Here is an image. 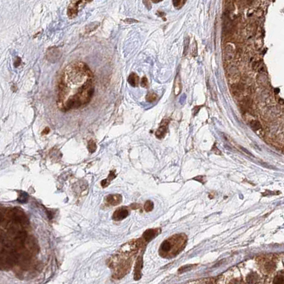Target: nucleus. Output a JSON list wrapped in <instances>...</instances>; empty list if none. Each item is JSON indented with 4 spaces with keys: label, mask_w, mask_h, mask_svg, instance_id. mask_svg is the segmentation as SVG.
Returning <instances> with one entry per match:
<instances>
[{
    "label": "nucleus",
    "mask_w": 284,
    "mask_h": 284,
    "mask_svg": "<svg viewBox=\"0 0 284 284\" xmlns=\"http://www.w3.org/2000/svg\"><path fill=\"white\" fill-rule=\"evenodd\" d=\"M142 268H143V257L140 256L137 259L135 270H134V279L135 281L140 280V278H141Z\"/></svg>",
    "instance_id": "nucleus-6"
},
{
    "label": "nucleus",
    "mask_w": 284,
    "mask_h": 284,
    "mask_svg": "<svg viewBox=\"0 0 284 284\" xmlns=\"http://www.w3.org/2000/svg\"><path fill=\"white\" fill-rule=\"evenodd\" d=\"M84 1H86V0H72L71 1V4L68 8V12H67L69 18H74L77 16L79 10V6Z\"/></svg>",
    "instance_id": "nucleus-3"
},
{
    "label": "nucleus",
    "mask_w": 284,
    "mask_h": 284,
    "mask_svg": "<svg viewBox=\"0 0 284 284\" xmlns=\"http://www.w3.org/2000/svg\"><path fill=\"white\" fill-rule=\"evenodd\" d=\"M184 52H183V55L186 56L187 53V51L189 49V39L188 37L185 38L184 41Z\"/></svg>",
    "instance_id": "nucleus-19"
},
{
    "label": "nucleus",
    "mask_w": 284,
    "mask_h": 284,
    "mask_svg": "<svg viewBox=\"0 0 284 284\" xmlns=\"http://www.w3.org/2000/svg\"><path fill=\"white\" fill-rule=\"evenodd\" d=\"M88 151L90 153L94 152L96 150V144H95V141L91 140L88 142Z\"/></svg>",
    "instance_id": "nucleus-15"
},
{
    "label": "nucleus",
    "mask_w": 284,
    "mask_h": 284,
    "mask_svg": "<svg viewBox=\"0 0 284 284\" xmlns=\"http://www.w3.org/2000/svg\"><path fill=\"white\" fill-rule=\"evenodd\" d=\"M154 208V204L152 201L148 200L147 201L144 205V209L146 212H151Z\"/></svg>",
    "instance_id": "nucleus-16"
},
{
    "label": "nucleus",
    "mask_w": 284,
    "mask_h": 284,
    "mask_svg": "<svg viewBox=\"0 0 284 284\" xmlns=\"http://www.w3.org/2000/svg\"><path fill=\"white\" fill-rule=\"evenodd\" d=\"M122 199L120 194H109L106 197V202L111 206H116L121 203Z\"/></svg>",
    "instance_id": "nucleus-5"
},
{
    "label": "nucleus",
    "mask_w": 284,
    "mask_h": 284,
    "mask_svg": "<svg viewBox=\"0 0 284 284\" xmlns=\"http://www.w3.org/2000/svg\"><path fill=\"white\" fill-rule=\"evenodd\" d=\"M141 86L143 88H147L148 86V81L146 77H143L141 80Z\"/></svg>",
    "instance_id": "nucleus-20"
},
{
    "label": "nucleus",
    "mask_w": 284,
    "mask_h": 284,
    "mask_svg": "<svg viewBox=\"0 0 284 284\" xmlns=\"http://www.w3.org/2000/svg\"><path fill=\"white\" fill-rule=\"evenodd\" d=\"M152 1H153V2H155V3H157V2H159V1H162V0H152Z\"/></svg>",
    "instance_id": "nucleus-25"
},
{
    "label": "nucleus",
    "mask_w": 284,
    "mask_h": 284,
    "mask_svg": "<svg viewBox=\"0 0 284 284\" xmlns=\"http://www.w3.org/2000/svg\"><path fill=\"white\" fill-rule=\"evenodd\" d=\"M17 60H16L15 63H14V66H15V67H18L20 65L21 62H22V61H21V58H19V57H17Z\"/></svg>",
    "instance_id": "nucleus-21"
},
{
    "label": "nucleus",
    "mask_w": 284,
    "mask_h": 284,
    "mask_svg": "<svg viewBox=\"0 0 284 284\" xmlns=\"http://www.w3.org/2000/svg\"><path fill=\"white\" fill-rule=\"evenodd\" d=\"M49 131H50V130H49V127H46L45 130H44V131L42 132V134H45V135H46V134L49 133Z\"/></svg>",
    "instance_id": "nucleus-24"
},
{
    "label": "nucleus",
    "mask_w": 284,
    "mask_h": 284,
    "mask_svg": "<svg viewBox=\"0 0 284 284\" xmlns=\"http://www.w3.org/2000/svg\"><path fill=\"white\" fill-rule=\"evenodd\" d=\"M129 215V211L126 207H122L117 209L113 214V219L115 221H121Z\"/></svg>",
    "instance_id": "nucleus-4"
},
{
    "label": "nucleus",
    "mask_w": 284,
    "mask_h": 284,
    "mask_svg": "<svg viewBox=\"0 0 284 284\" xmlns=\"http://www.w3.org/2000/svg\"><path fill=\"white\" fill-rule=\"evenodd\" d=\"M127 81H128L129 84H130V86H132V87H136L138 85L139 83V77L138 75L135 73H132L129 76L128 79H127Z\"/></svg>",
    "instance_id": "nucleus-11"
},
{
    "label": "nucleus",
    "mask_w": 284,
    "mask_h": 284,
    "mask_svg": "<svg viewBox=\"0 0 284 284\" xmlns=\"http://www.w3.org/2000/svg\"><path fill=\"white\" fill-rule=\"evenodd\" d=\"M186 239L184 234L175 235L171 238L166 239L159 247V255L165 258L175 257L184 248Z\"/></svg>",
    "instance_id": "nucleus-2"
},
{
    "label": "nucleus",
    "mask_w": 284,
    "mask_h": 284,
    "mask_svg": "<svg viewBox=\"0 0 284 284\" xmlns=\"http://www.w3.org/2000/svg\"><path fill=\"white\" fill-rule=\"evenodd\" d=\"M49 56H50V58H48V60H49V61H56L61 56L59 50L58 49H56V48H52L49 50H48L47 52L46 58Z\"/></svg>",
    "instance_id": "nucleus-8"
},
{
    "label": "nucleus",
    "mask_w": 284,
    "mask_h": 284,
    "mask_svg": "<svg viewBox=\"0 0 284 284\" xmlns=\"http://www.w3.org/2000/svg\"><path fill=\"white\" fill-rule=\"evenodd\" d=\"M256 0H246V4H248V5H251L252 4L255 2Z\"/></svg>",
    "instance_id": "nucleus-22"
},
{
    "label": "nucleus",
    "mask_w": 284,
    "mask_h": 284,
    "mask_svg": "<svg viewBox=\"0 0 284 284\" xmlns=\"http://www.w3.org/2000/svg\"><path fill=\"white\" fill-rule=\"evenodd\" d=\"M157 95L153 92H149L146 96L147 101L149 102V103H152V102L155 101V100H157Z\"/></svg>",
    "instance_id": "nucleus-14"
},
{
    "label": "nucleus",
    "mask_w": 284,
    "mask_h": 284,
    "mask_svg": "<svg viewBox=\"0 0 284 284\" xmlns=\"http://www.w3.org/2000/svg\"><path fill=\"white\" fill-rule=\"evenodd\" d=\"M174 89H175V95H178L182 91V83H181V79H180V75L178 74L176 76L175 80V86H174Z\"/></svg>",
    "instance_id": "nucleus-10"
},
{
    "label": "nucleus",
    "mask_w": 284,
    "mask_h": 284,
    "mask_svg": "<svg viewBox=\"0 0 284 284\" xmlns=\"http://www.w3.org/2000/svg\"><path fill=\"white\" fill-rule=\"evenodd\" d=\"M158 234V229H148L143 233V239L145 242H149L151 240H152Z\"/></svg>",
    "instance_id": "nucleus-7"
},
{
    "label": "nucleus",
    "mask_w": 284,
    "mask_h": 284,
    "mask_svg": "<svg viewBox=\"0 0 284 284\" xmlns=\"http://www.w3.org/2000/svg\"><path fill=\"white\" fill-rule=\"evenodd\" d=\"M167 124L168 123L166 122L165 123H164L163 122L162 123L161 125L159 126V127L157 129V130L155 132V135L157 138L161 139L165 137L166 132H167Z\"/></svg>",
    "instance_id": "nucleus-9"
},
{
    "label": "nucleus",
    "mask_w": 284,
    "mask_h": 284,
    "mask_svg": "<svg viewBox=\"0 0 284 284\" xmlns=\"http://www.w3.org/2000/svg\"><path fill=\"white\" fill-rule=\"evenodd\" d=\"M27 200H28V196L26 193H22L20 194L19 197L18 198V201L21 203H24V202H26Z\"/></svg>",
    "instance_id": "nucleus-18"
},
{
    "label": "nucleus",
    "mask_w": 284,
    "mask_h": 284,
    "mask_svg": "<svg viewBox=\"0 0 284 284\" xmlns=\"http://www.w3.org/2000/svg\"><path fill=\"white\" fill-rule=\"evenodd\" d=\"M94 92V76L88 66L82 61L72 62L61 74L57 105L63 112L79 109L90 103Z\"/></svg>",
    "instance_id": "nucleus-1"
},
{
    "label": "nucleus",
    "mask_w": 284,
    "mask_h": 284,
    "mask_svg": "<svg viewBox=\"0 0 284 284\" xmlns=\"http://www.w3.org/2000/svg\"><path fill=\"white\" fill-rule=\"evenodd\" d=\"M125 22H127V23H135V22H138V21L135 20V19H126Z\"/></svg>",
    "instance_id": "nucleus-23"
},
{
    "label": "nucleus",
    "mask_w": 284,
    "mask_h": 284,
    "mask_svg": "<svg viewBox=\"0 0 284 284\" xmlns=\"http://www.w3.org/2000/svg\"><path fill=\"white\" fill-rule=\"evenodd\" d=\"M250 127L254 131H257V130H259L260 129H261V123L258 120H252L250 123Z\"/></svg>",
    "instance_id": "nucleus-13"
},
{
    "label": "nucleus",
    "mask_w": 284,
    "mask_h": 284,
    "mask_svg": "<svg viewBox=\"0 0 284 284\" xmlns=\"http://www.w3.org/2000/svg\"><path fill=\"white\" fill-rule=\"evenodd\" d=\"M194 266H195V265H187V266H184L179 269L178 272L180 273V274H182V273H184L186 272V271H188L191 270V269H192Z\"/></svg>",
    "instance_id": "nucleus-17"
},
{
    "label": "nucleus",
    "mask_w": 284,
    "mask_h": 284,
    "mask_svg": "<svg viewBox=\"0 0 284 284\" xmlns=\"http://www.w3.org/2000/svg\"><path fill=\"white\" fill-rule=\"evenodd\" d=\"M115 178H116V172L113 171L112 170V171H111V172H110L108 178L105 179L104 180H103V181L101 182V186L104 188L106 187L107 186H108V185H109L110 182H111L112 181V180Z\"/></svg>",
    "instance_id": "nucleus-12"
}]
</instances>
